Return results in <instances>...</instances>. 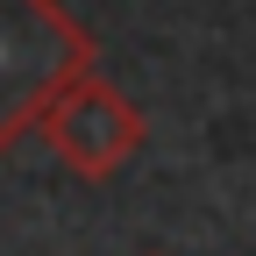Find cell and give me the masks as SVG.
Masks as SVG:
<instances>
[{
	"label": "cell",
	"mask_w": 256,
	"mask_h": 256,
	"mask_svg": "<svg viewBox=\"0 0 256 256\" xmlns=\"http://www.w3.org/2000/svg\"><path fill=\"white\" fill-rule=\"evenodd\" d=\"M92 64V36L78 14H64L57 0H0V156H8L50 92Z\"/></svg>",
	"instance_id": "6da1fadb"
},
{
	"label": "cell",
	"mask_w": 256,
	"mask_h": 256,
	"mask_svg": "<svg viewBox=\"0 0 256 256\" xmlns=\"http://www.w3.org/2000/svg\"><path fill=\"white\" fill-rule=\"evenodd\" d=\"M28 136H43V150L57 156L72 178H114L121 164H136L142 156V142H150V121H142V107L128 100L121 86H107L100 72H72L57 92H50V107L36 114V128Z\"/></svg>",
	"instance_id": "7a4b0ae2"
}]
</instances>
